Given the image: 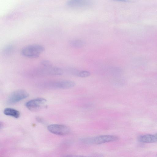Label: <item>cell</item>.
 <instances>
[{
  "label": "cell",
  "mask_w": 157,
  "mask_h": 157,
  "mask_svg": "<svg viewBox=\"0 0 157 157\" xmlns=\"http://www.w3.org/2000/svg\"><path fill=\"white\" fill-rule=\"evenodd\" d=\"M13 47L12 44H8L2 50V53L5 55L11 53L13 51Z\"/></svg>",
  "instance_id": "obj_11"
},
{
  "label": "cell",
  "mask_w": 157,
  "mask_h": 157,
  "mask_svg": "<svg viewBox=\"0 0 157 157\" xmlns=\"http://www.w3.org/2000/svg\"><path fill=\"white\" fill-rule=\"evenodd\" d=\"M44 48L42 45L39 44H32L23 48L21 51L24 56L30 58H36L43 52Z\"/></svg>",
  "instance_id": "obj_2"
},
{
  "label": "cell",
  "mask_w": 157,
  "mask_h": 157,
  "mask_svg": "<svg viewBox=\"0 0 157 157\" xmlns=\"http://www.w3.org/2000/svg\"><path fill=\"white\" fill-rule=\"evenodd\" d=\"M36 120L39 122L41 124H45V121L44 120L40 117H36Z\"/></svg>",
  "instance_id": "obj_14"
},
{
  "label": "cell",
  "mask_w": 157,
  "mask_h": 157,
  "mask_svg": "<svg viewBox=\"0 0 157 157\" xmlns=\"http://www.w3.org/2000/svg\"><path fill=\"white\" fill-rule=\"evenodd\" d=\"M4 113L7 116L18 118L20 116V113L18 110L11 108H5L3 111Z\"/></svg>",
  "instance_id": "obj_9"
},
{
  "label": "cell",
  "mask_w": 157,
  "mask_h": 157,
  "mask_svg": "<svg viewBox=\"0 0 157 157\" xmlns=\"http://www.w3.org/2000/svg\"><path fill=\"white\" fill-rule=\"evenodd\" d=\"M118 137L114 135H102L94 137H86L80 139L83 143L89 144H99L116 141Z\"/></svg>",
  "instance_id": "obj_1"
},
{
  "label": "cell",
  "mask_w": 157,
  "mask_h": 157,
  "mask_svg": "<svg viewBox=\"0 0 157 157\" xmlns=\"http://www.w3.org/2000/svg\"><path fill=\"white\" fill-rule=\"evenodd\" d=\"M138 141L143 143H153L157 142V133L155 134H146L139 136Z\"/></svg>",
  "instance_id": "obj_8"
},
{
  "label": "cell",
  "mask_w": 157,
  "mask_h": 157,
  "mask_svg": "<svg viewBox=\"0 0 157 157\" xmlns=\"http://www.w3.org/2000/svg\"><path fill=\"white\" fill-rule=\"evenodd\" d=\"M69 6L74 8H86L92 5V2L87 0H70L67 2Z\"/></svg>",
  "instance_id": "obj_7"
},
{
  "label": "cell",
  "mask_w": 157,
  "mask_h": 157,
  "mask_svg": "<svg viewBox=\"0 0 157 157\" xmlns=\"http://www.w3.org/2000/svg\"><path fill=\"white\" fill-rule=\"evenodd\" d=\"M48 129L51 132L59 135H65L70 132V129L67 126L60 124H52L48 125Z\"/></svg>",
  "instance_id": "obj_5"
},
{
  "label": "cell",
  "mask_w": 157,
  "mask_h": 157,
  "mask_svg": "<svg viewBox=\"0 0 157 157\" xmlns=\"http://www.w3.org/2000/svg\"><path fill=\"white\" fill-rule=\"evenodd\" d=\"M29 95L28 93L23 90H16L11 93L8 97L7 101L9 104L16 103L27 98Z\"/></svg>",
  "instance_id": "obj_4"
},
{
  "label": "cell",
  "mask_w": 157,
  "mask_h": 157,
  "mask_svg": "<svg viewBox=\"0 0 157 157\" xmlns=\"http://www.w3.org/2000/svg\"><path fill=\"white\" fill-rule=\"evenodd\" d=\"M46 101V100L44 98H38L28 101L25 103V105L29 110L35 111L42 107Z\"/></svg>",
  "instance_id": "obj_6"
},
{
  "label": "cell",
  "mask_w": 157,
  "mask_h": 157,
  "mask_svg": "<svg viewBox=\"0 0 157 157\" xmlns=\"http://www.w3.org/2000/svg\"><path fill=\"white\" fill-rule=\"evenodd\" d=\"M69 44L72 47L76 48H80L83 47L85 43L82 40L78 39H75L70 40Z\"/></svg>",
  "instance_id": "obj_10"
},
{
  "label": "cell",
  "mask_w": 157,
  "mask_h": 157,
  "mask_svg": "<svg viewBox=\"0 0 157 157\" xmlns=\"http://www.w3.org/2000/svg\"><path fill=\"white\" fill-rule=\"evenodd\" d=\"M90 75V73L87 71H82L79 72L78 75V77L81 78H85L89 76Z\"/></svg>",
  "instance_id": "obj_12"
},
{
  "label": "cell",
  "mask_w": 157,
  "mask_h": 157,
  "mask_svg": "<svg viewBox=\"0 0 157 157\" xmlns=\"http://www.w3.org/2000/svg\"><path fill=\"white\" fill-rule=\"evenodd\" d=\"M2 127H3V124H2L1 122L0 123V129H1L2 128Z\"/></svg>",
  "instance_id": "obj_16"
},
{
  "label": "cell",
  "mask_w": 157,
  "mask_h": 157,
  "mask_svg": "<svg viewBox=\"0 0 157 157\" xmlns=\"http://www.w3.org/2000/svg\"></svg>",
  "instance_id": "obj_17"
},
{
  "label": "cell",
  "mask_w": 157,
  "mask_h": 157,
  "mask_svg": "<svg viewBox=\"0 0 157 157\" xmlns=\"http://www.w3.org/2000/svg\"><path fill=\"white\" fill-rule=\"evenodd\" d=\"M41 85L49 88L67 89L74 87L75 85V83L73 81L64 80L47 82Z\"/></svg>",
  "instance_id": "obj_3"
},
{
  "label": "cell",
  "mask_w": 157,
  "mask_h": 157,
  "mask_svg": "<svg viewBox=\"0 0 157 157\" xmlns=\"http://www.w3.org/2000/svg\"><path fill=\"white\" fill-rule=\"evenodd\" d=\"M40 64L43 67H48L52 66V63L47 60H43L40 62Z\"/></svg>",
  "instance_id": "obj_13"
},
{
  "label": "cell",
  "mask_w": 157,
  "mask_h": 157,
  "mask_svg": "<svg viewBox=\"0 0 157 157\" xmlns=\"http://www.w3.org/2000/svg\"><path fill=\"white\" fill-rule=\"evenodd\" d=\"M64 157H90L82 155H66Z\"/></svg>",
  "instance_id": "obj_15"
}]
</instances>
